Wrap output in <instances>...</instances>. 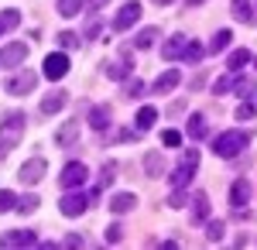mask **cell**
Wrapping results in <instances>:
<instances>
[{
	"mask_svg": "<svg viewBox=\"0 0 257 250\" xmlns=\"http://www.w3.org/2000/svg\"><path fill=\"white\" fill-rule=\"evenodd\" d=\"M113 175H117V165H113V161H106V165H103V172H99V185H110V182H113Z\"/></svg>",
	"mask_w": 257,
	"mask_h": 250,
	"instance_id": "obj_44",
	"label": "cell"
},
{
	"mask_svg": "<svg viewBox=\"0 0 257 250\" xmlns=\"http://www.w3.org/2000/svg\"><path fill=\"white\" fill-rule=\"evenodd\" d=\"M189 206H192V223H206L209 219V195L206 192H192Z\"/></svg>",
	"mask_w": 257,
	"mask_h": 250,
	"instance_id": "obj_18",
	"label": "cell"
},
{
	"mask_svg": "<svg viewBox=\"0 0 257 250\" xmlns=\"http://www.w3.org/2000/svg\"><path fill=\"white\" fill-rule=\"evenodd\" d=\"M103 240H106V243H120V240H123V230H120L117 223H110L106 233H103Z\"/></svg>",
	"mask_w": 257,
	"mask_h": 250,
	"instance_id": "obj_42",
	"label": "cell"
},
{
	"mask_svg": "<svg viewBox=\"0 0 257 250\" xmlns=\"http://www.w3.org/2000/svg\"><path fill=\"white\" fill-rule=\"evenodd\" d=\"M35 86H38V72L21 69V72H14V76L4 82V93H7V96H28Z\"/></svg>",
	"mask_w": 257,
	"mask_h": 250,
	"instance_id": "obj_4",
	"label": "cell"
},
{
	"mask_svg": "<svg viewBox=\"0 0 257 250\" xmlns=\"http://www.w3.org/2000/svg\"><path fill=\"white\" fill-rule=\"evenodd\" d=\"M45 79H65V72H69V55L65 52H52V55H45Z\"/></svg>",
	"mask_w": 257,
	"mask_h": 250,
	"instance_id": "obj_9",
	"label": "cell"
},
{
	"mask_svg": "<svg viewBox=\"0 0 257 250\" xmlns=\"http://www.w3.org/2000/svg\"><path fill=\"white\" fill-rule=\"evenodd\" d=\"M230 41H233V31H230V28H219L216 35H213V41H209V48H206V52L219 55V52H226V48H230Z\"/></svg>",
	"mask_w": 257,
	"mask_h": 250,
	"instance_id": "obj_25",
	"label": "cell"
},
{
	"mask_svg": "<svg viewBox=\"0 0 257 250\" xmlns=\"http://www.w3.org/2000/svg\"><path fill=\"white\" fill-rule=\"evenodd\" d=\"M14 206H18V195L11 189H0V212H11Z\"/></svg>",
	"mask_w": 257,
	"mask_h": 250,
	"instance_id": "obj_39",
	"label": "cell"
},
{
	"mask_svg": "<svg viewBox=\"0 0 257 250\" xmlns=\"http://www.w3.org/2000/svg\"><path fill=\"white\" fill-rule=\"evenodd\" d=\"M233 76H237V72H226V76H219L216 82H213V96H223V93H230V89H233Z\"/></svg>",
	"mask_w": 257,
	"mask_h": 250,
	"instance_id": "obj_37",
	"label": "cell"
},
{
	"mask_svg": "<svg viewBox=\"0 0 257 250\" xmlns=\"http://www.w3.org/2000/svg\"><path fill=\"white\" fill-rule=\"evenodd\" d=\"M161 144H165V148H178V144H182V134H178V131H161Z\"/></svg>",
	"mask_w": 257,
	"mask_h": 250,
	"instance_id": "obj_43",
	"label": "cell"
},
{
	"mask_svg": "<svg viewBox=\"0 0 257 250\" xmlns=\"http://www.w3.org/2000/svg\"><path fill=\"white\" fill-rule=\"evenodd\" d=\"M141 93H144V82H141V79H134V76H127V79H123V96L138 99Z\"/></svg>",
	"mask_w": 257,
	"mask_h": 250,
	"instance_id": "obj_38",
	"label": "cell"
},
{
	"mask_svg": "<svg viewBox=\"0 0 257 250\" xmlns=\"http://www.w3.org/2000/svg\"><path fill=\"white\" fill-rule=\"evenodd\" d=\"M106 206H110L113 216H123V212H131L134 206H138V195H134V192H117V195H110Z\"/></svg>",
	"mask_w": 257,
	"mask_h": 250,
	"instance_id": "obj_17",
	"label": "cell"
},
{
	"mask_svg": "<svg viewBox=\"0 0 257 250\" xmlns=\"http://www.w3.org/2000/svg\"><path fill=\"white\" fill-rule=\"evenodd\" d=\"M185 134L192 137V141H202V137L209 134V127H206V116H202V113H192V116H189V123H185Z\"/></svg>",
	"mask_w": 257,
	"mask_h": 250,
	"instance_id": "obj_23",
	"label": "cell"
},
{
	"mask_svg": "<svg viewBox=\"0 0 257 250\" xmlns=\"http://www.w3.org/2000/svg\"><path fill=\"white\" fill-rule=\"evenodd\" d=\"M45 175H48V161H45V158H28V161L21 165L18 178L24 182V185H38Z\"/></svg>",
	"mask_w": 257,
	"mask_h": 250,
	"instance_id": "obj_7",
	"label": "cell"
},
{
	"mask_svg": "<svg viewBox=\"0 0 257 250\" xmlns=\"http://www.w3.org/2000/svg\"><path fill=\"white\" fill-rule=\"evenodd\" d=\"M21 24V11L18 7H7L4 14H0V35H7V31H14Z\"/></svg>",
	"mask_w": 257,
	"mask_h": 250,
	"instance_id": "obj_29",
	"label": "cell"
},
{
	"mask_svg": "<svg viewBox=\"0 0 257 250\" xmlns=\"http://www.w3.org/2000/svg\"><path fill=\"white\" fill-rule=\"evenodd\" d=\"M250 148V134L247 131H223L219 137H213V151H216V158H223V161H233L240 151H247Z\"/></svg>",
	"mask_w": 257,
	"mask_h": 250,
	"instance_id": "obj_1",
	"label": "cell"
},
{
	"mask_svg": "<svg viewBox=\"0 0 257 250\" xmlns=\"http://www.w3.org/2000/svg\"><path fill=\"white\" fill-rule=\"evenodd\" d=\"M144 172H148V178H161V175H165V154L148 151L144 154Z\"/></svg>",
	"mask_w": 257,
	"mask_h": 250,
	"instance_id": "obj_21",
	"label": "cell"
},
{
	"mask_svg": "<svg viewBox=\"0 0 257 250\" xmlns=\"http://www.w3.org/2000/svg\"><path fill=\"white\" fill-rule=\"evenodd\" d=\"M182 165H189V168H199V151H196V148H189V151L182 154Z\"/></svg>",
	"mask_w": 257,
	"mask_h": 250,
	"instance_id": "obj_45",
	"label": "cell"
},
{
	"mask_svg": "<svg viewBox=\"0 0 257 250\" xmlns=\"http://www.w3.org/2000/svg\"><path fill=\"white\" fill-rule=\"evenodd\" d=\"M223 233H226V223H223V219H209V223H206V240H209V243H219Z\"/></svg>",
	"mask_w": 257,
	"mask_h": 250,
	"instance_id": "obj_33",
	"label": "cell"
},
{
	"mask_svg": "<svg viewBox=\"0 0 257 250\" xmlns=\"http://www.w3.org/2000/svg\"><path fill=\"white\" fill-rule=\"evenodd\" d=\"M0 247L4 250H18V247H38V236L31 230H11L0 236Z\"/></svg>",
	"mask_w": 257,
	"mask_h": 250,
	"instance_id": "obj_10",
	"label": "cell"
},
{
	"mask_svg": "<svg viewBox=\"0 0 257 250\" xmlns=\"http://www.w3.org/2000/svg\"><path fill=\"white\" fill-rule=\"evenodd\" d=\"M131 69H134V65H131V55H127V52L120 58H106V62H103V72H106V79H113V82H123V79L131 76Z\"/></svg>",
	"mask_w": 257,
	"mask_h": 250,
	"instance_id": "obj_11",
	"label": "cell"
},
{
	"mask_svg": "<svg viewBox=\"0 0 257 250\" xmlns=\"http://www.w3.org/2000/svg\"><path fill=\"white\" fill-rule=\"evenodd\" d=\"M240 120V123H247V120H254L257 116V103H250V99H243V103H240L237 106V113H233Z\"/></svg>",
	"mask_w": 257,
	"mask_h": 250,
	"instance_id": "obj_36",
	"label": "cell"
},
{
	"mask_svg": "<svg viewBox=\"0 0 257 250\" xmlns=\"http://www.w3.org/2000/svg\"><path fill=\"white\" fill-rule=\"evenodd\" d=\"M28 62V41H11L0 48V65L4 69H21Z\"/></svg>",
	"mask_w": 257,
	"mask_h": 250,
	"instance_id": "obj_6",
	"label": "cell"
},
{
	"mask_svg": "<svg viewBox=\"0 0 257 250\" xmlns=\"http://www.w3.org/2000/svg\"><path fill=\"white\" fill-rule=\"evenodd\" d=\"M250 52H247V48H237V52H230V58H226V69H230V72H240V69H243V65H250Z\"/></svg>",
	"mask_w": 257,
	"mask_h": 250,
	"instance_id": "obj_27",
	"label": "cell"
},
{
	"mask_svg": "<svg viewBox=\"0 0 257 250\" xmlns=\"http://www.w3.org/2000/svg\"><path fill=\"white\" fill-rule=\"evenodd\" d=\"M192 172H196V168H189V165H178L175 172L168 175V185H172V189H185V185H189V178H192Z\"/></svg>",
	"mask_w": 257,
	"mask_h": 250,
	"instance_id": "obj_26",
	"label": "cell"
},
{
	"mask_svg": "<svg viewBox=\"0 0 257 250\" xmlns=\"http://www.w3.org/2000/svg\"><path fill=\"white\" fill-rule=\"evenodd\" d=\"M99 189H93V192H82V189H69V192L62 195L59 202V212L62 216H69V219H76V216H82V212L89 209V202L96 199Z\"/></svg>",
	"mask_w": 257,
	"mask_h": 250,
	"instance_id": "obj_3",
	"label": "cell"
},
{
	"mask_svg": "<svg viewBox=\"0 0 257 250\" xmlns=\"http://www.w3.org/2000/svg\"><path fill=\"white\" fill-rule=\"evenodd\" d=\"M86 178H89V168H86L82 161H69V165L62 168V175H59V185L69 192V189H82Z\"/></svg>",
	"mask_w": 257,
	"mask_h": 250,
	"instance_id": "obj_5",
	"label": "cell"
},
{
	"mask_svg": "<svg viewBox=\"0 0 257 250\" xmlns=\"http://www.w3.org/2000/svg\"><path fill=\"white\" fill-rule=\"evenodd\" d=\"M202 55H206V48H202L199 41H189V45H185V52H182V62H189V65H199V62H202Z\"/></svg>",
	"mask_w": 257,
	"mask_h": 250,
	"instance_id": "obj_30",
	"label": "cell"
},
{
	"mask_svg": "<svg viewBox=\"0 0 257 250\" xmlns=\"http://www.w3.org/2000/svg\"><path fill=\"white\" fill-rule=\"evenodd\" d=\"M185 4H189V7H196V4H206V0H185Z\"/></svg>",
	"mask_w": 257,
	"mask_h": 250,
	"instance_id": "obj_48",
	"label": "cell"
},
{
	"mask_svg": "<svg viewBox=\"0 0 257 250\" xmlns=\"http://www.w3.org/2000/svg\"><path fill=\"white\" fill-rule=\"evenodd\" d=\"M24 127H28V116L21 113V110H11V113L0 120V148L4 151H14L21 144V137H24Z\"/></svg>",
	"mask_w": 257,
	"mask_h": 250,
	"instance_id": "obj_2",
	"label": "cell"
},
{
	"mask_svg": "<svg viewBox=\"0 0 257 250\" xmlns=\"http://www.w3.org/2000/svg\"><path fill=\"white\" fill-rule=\"evenodd\" d=\"M178 79H182V76H178V69H165V72L151 82V93H155V96H168V93L178 86Z\"/></svg>",
	"mask_w": 257,
	"mask_h": 250,
	"instance_id": "obj_14",
	"label": "cell"
},
{
	"mask_svg": "<svg viewBox=\"0 0 257 250\" xmlns=\"http://www.w3.org/2000/svg\"><path fill=\"white\" fill-rule=\"evenodd\" d=\"M158 38H161V28H155V24H151V28H141L138 38H134V48H138V52H144V48H151Z\"/></svg>",
	"mask_w": 257,
	"mask_h": 250,
	"instance_id": "obj_24",
	"label": "cell"
},
{
	"mask_svg": "<svg viewBox=\"0 0 257 250\" xmlns=\"http://www.w3.org/2000/svg\"><path fill=\"white\" fill-rule=\"evenodd\" d=\"M59 14L62 18H79L82 14V0H59Z\"/></svg>",
	"mask_w": 257,
	"mask_h": 250,
	"instance_id": "obj_35",
	"label": "cell"
},
{
	"mask_svg": "<svg viewBox=\"0 0 257 250\" xmlns=\"http://www.w3.org/2000/svg\"><path fill=\"white\" fill-rule=\"evenodd\" d=\"M99 31H103V18H99V14H89L86 28H82V41H93Z\"/></svg>",
	"mask_w": 257,
	"mask_h": 250,
	"instance_id": "obj_32",
	"label": "cell"
},
{
	"mask_svg": "<svg viewBox=\"0 0 257 250\" xmlns=\"http://www.w3.org/2000/svg\"><path fill=\"white\" fill-rule=\"evenodd\" d=\"M110 0H82V11H89V14H96L99 7H106Z\"/></svg>",
	"mask_w": 257,
	"mask_h": 250,
	"instance_id": "obj_46",
	"label": "cell"
},
{
	"mask_svg": "<svg viewBox=\"0 0 257 250\" xmlns=\"http://www.w3.org/2000/svg\"><path fill=\"white\" fill-rule=\"evenodd\" d=\"M38 206H41V199H38L35 192H28V195H21V199H18V206H14V209H18L21 216H31Z\"/></svg>",
	"mask_w": 257,
	"mask_h": 250,
	"instance_id": "obj_31",
	"label": "cell"
},
{
	"mask_svg": "<svg viewBox=\"0 0 257 250\" xmlns=\"http://www.w3.org/2000/svg\"><path fill=\"white\" fill-rule=\"evenodd\" d=\"M185 45H189V38H185V35H172V38L161 45V58H165V62H175V58H182Z\"/></svg>",
	"mask_w": 257,
	"mask_h": 250,
	"instance_id": "obj_19",
	"label": "cell"
},
{
	"mask_svg": "<svg viewBox=\"0 0 257 250\" xmlns=\"http://www.w3.org/2000/svg\"><path fill=\"white\" fill-rule=\"evenodd\" d=\"M155 120H158V110H155V106H141L138 116H134V127H138V134L151 131V127H155Z\"/></svg>",
	"mask_w": 257,
	"mask_h": 250,
	"instance_id": "obj_22",
	"label": "cell"
},
{
	"mask_svg": "<svg viewBox=\"0 0 257 250\" xmlns=\"http://www.w3.org/2000/svg\"><path fill=\"white\" fill-rule=\"evenodd\" d=\"M250 192H254L250 182H247V178H237V182L230 185V206H233V209H243V206L250 202Z\"/></svg>",
	"mask_w": 257,
	"mask_h": 250,
	"instance_id": "obj_15",
	"label": "cell"
},
{
	"mask_svg": "<svg viewBox=\"0 0 257 250\" xmlns=\"http://www.w3.org/2000/svg\"><path fill=\"white\" fill-rule=\"evenodd\" d=\"M86 123H89L93 131H99V134H103V131L113 123V110H110L106 103H96V106L89 110V116H86Z\"/></svg>",
	"mask_w": 257,
	"mask_h": 250,
	"instance_id": "obj_12",
	"label": "cell"
},
{
	"mask_svg": "<svg viewBox=\"0 0 257 250\" xmlns=\"http://www.w3.org/2000/svg\"><path fill=\"white\" fill-rule=\"evenodd\" d=\"M7 154H11V151H4V148H0V161H4V158H7Z\"/></svg>",
	"mask_w": 257,
	"mask_h": 250,
	"instance_id": "obj_49",
	"label": "cell"
},
{
	"mask_svg": "<svg viewBox=\"0 0 257 250\" xmlns=\"http://www.w3.org/2000/svg\"><path fill=\"white\" fill-rule=\"evenodd\" d=\"M62 250H76V247H86V240H82V233H69V236H62Z\"/></svg>",
	"mask_w": 257,
	"mask_h": 250,
	"instance_id": "obj_40",
	"label": "cell"
},
{
	"mask_svg": "<svg viewBox=\"0 0 257 250\" xmlns=\"http://www.w3.org/2000/svg\"><path fill=\"white\" fill-rule=\"evenodd\" d=\"M233 93H237V96H243V99L254 96V93H257V82L250 76H233Z\"/></svg>",
	"mask_w": 257,
	"mask_h": 250,
	"instance_id": "obj_28",
	"label": "cell"
},
{
	"mask_svg": "<svg viewBox=\"0 0 257 250\" xmlns=\"http://www.w3.org/2000/svg\"><path fill=\"white\" fill-rule=\"evenodd\" d=\"M168 206H172V209H182V206H189V192H185V189H175V192L168 195Z\"/></svg>",
	"mask_w": 257,
	"mask_h": 250,
	"instance_id": "obj_41",
	"label": "cell"
},
{
	"mask_svg": "<svg viewBox=\"0 0 257 250\" xmlns=\"http://www.w3.org/2000/svg\"><path fill=\"white\" fill-rule=\"evenodd\" d=\"M79 131H82V120H69V123H62L59 134H55V144H59V148H72V144L79 141Z\"/></svg>",
	"mask_w": 257,
	"mask_h": 250,
	"instance_id": "obj_16",
	"label": "cell"
},
{
	"mask_svg": "<svg viewBox=\"0 0 257 250\" xmlns=\"http://www.w3.org/2000/svg\"><path fill=\"white\" fill-rule=\"evenodd\" d=\"M55 41H59L62 52H72V48H79V45H82V35H76V31H62Z\"/></svg>",
	"mask_w": 257,
	"mask_h": 250,
	"instance_id": "obj_34",
	"label": "cell"
},
{
	"mask_svg": "<svg viewBox=\"0 0 257 250\" xmlns=\"http://www.w3.org/2000/svg\"><path fill=\"white\" fill-rule=\"evenodd\" d=\"M155 4H158V7H168V4H175V0H155Z\"/></svg>",
	"mask_w": 257,
	"mask_h": 250,
	"instance_id": "obj_47",
	"label": "cell"
},
{
	"mask_svg": "<svg viewBox=\"0 0 257 250\" xmlns=\"http://www.w3.org/2000/svg\"><path fill=\"white\" fill-rule=\"evenodd\" d=\"M230 14H233V21H240V24H254L257 21L254 0H233V4H230Z\"/></svg>",
	"mask_w": 257,
	"mask_h": 250,
	"instance_id": "obj_20",
	"label": "cell"
},
{
	"mask_svg": "<svg viewBox=\"0 0 257 250\" xmlns=\"http://www.w3.org/2000/svg\"><path fill=\"white\" fill-rule=\"evenodd\" d=\"M250 65H254V72H257V55H254V58H250Z\"/></svg>",
	"mask_w": 257,
	"mask_h": 250,
	"instance_id": "obj_50",
	"label": "cell"
},
{
	"mask_svg": "<svg viewBox=\"0 0 257 250\" xmlns=\"http://www.w3.org/2000/svg\"><path fill=\"white\" fill-rule=\"evenodd\" d=\"M138 18H141V0H127L117 14H113V31H127V28H134Z\"/></svg>",
	"mask_w": 257,
	"mask_h": 250,
	"instance_id": "obj_8",
	"label": "cell"
},
{
	"mask_svg": "<svg viewBox=\"0 0 257 250\" xmlns=\"http://www.w3.org/2000/svg\"><path fill=\"white\" fill-rule=\"evenodd\" d=\"M65 103H69V93H65V89H52L48 96L41 99V113H45V116H55V113L65 110Z\"/></svg>",
	"mask_w": 257,
	"mask_h": 250,
	"instance_id": "obj_13",
	"label": "cell"
}]
</instances>
